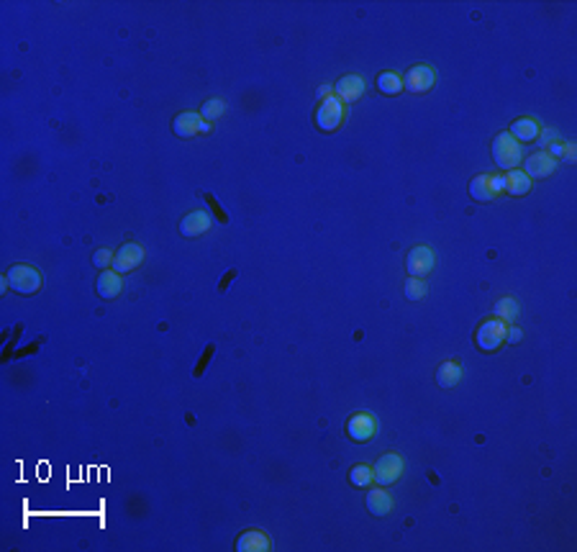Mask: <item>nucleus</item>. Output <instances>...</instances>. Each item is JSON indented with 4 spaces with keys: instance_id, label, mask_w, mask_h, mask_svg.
Wrapping results in <instances>:
<instances>
[{
    "instance_id": "1",
    "label": "nucleus",
    "mask_w": 577,
    "mask_h": 552,
    "mask_svg": "<svg viewBox=\"0 0 577 552\" xmlns=\"http://www.w3.org/2000/svg\"><path fill=\"white\" fill-rule=\"evenodd\" d=\"M508 324L503 319H485L474 332V344L480 347L482 352H498L500 347L506 344Z\"/></svg>"
},
{
    "instance_id": "2",
    "label": "nucleus",
    "mask_w": 577,
    "mask_h": 552,
    "mask_svg": "<svg viewBox=\"0 0 577 552\" xmlns=\"http://www.w3.org/2000/svg\"><path fill=\"white\" fill-rule=\"evenodd\" d=\"M493 160L500 170H516L524 160V149L508 131H503L493 139Z\"/></svg>"
},
{
    "instance_id": "3",
    "label": "nucleus",
    "mask_w": 577,
    "mask_h": 552,
    "mask_svg": "<svg viewBox=\"0 0 577 552\" xmlns=\"http://www.w3.org/2000/svg\"><path fill=\"white\" fill-rule=\"evenodd\" d=\"M6 277H8L11 290H16V293H21V295L36 293V290L41 288V282H44L41 272H38L36 267H31V265H13V267L6 272Z\"/></svg>"
},
{
    "instance_id": "4",
    "label": "nucleus",
    "mask_w": 577,
    "mask_h": 552,
    "mask_svg": "<svg viewBox=\"0 0 577 552\" xmlns=\"http://www.w3.org/2000/svg\"><path fill=\"white\" fill-rule=\"evenodd\" d=\"M341 121H344V103L336 96L323 98V101L318 103V108H316V126H318L321 131L331 134V131H336V128L341 126Z\"/></svg>"
},
{
    "instance_id": "5",
    "label": "nucleus",
    "mask_w": 577,
    "mask_h": 552,
    "mask_svg": "<svg viewBox=\"0 0 577 552\" xmlns=\"http://www.w3.org/2000/svg\"><path fill=\"white\" fill-rule=\"evenodd\" d=\"M403 468H405V462L397 452H385V455L375 462V468H372L375 483H378V486H393V483L403 475Z\"/></svg>"
},
{
    "instance_id": "6",
    "label": "nucleus",
    "mask_w": 577,
    "mask_h": 552,
    "mask_svg": "<svg viewBox=\"0 0 577 552\" xmlns=\"http://www.w3.org/2000/svg\"><path fill=\"white\" fill-rule=\"evenodd\" d=\"M172 131L180 139H190V136L198 134H211V123L203 121V116L198 111H182V113L175 116Z\"/></svg>"
},
{
    "instance_id": "7",
    "label": "nucleus",
    "mask_w": 577,
    "mask_h": 552,
    "mask_svg": "<svg viewBox=\"0 0 577 552\" xmlns=\"http://www.w3.org/2000/svg\"><path fill=\"white\" fill-rule=\"evenodd\" d=\"M436 265V255L431 247H413L405 257V270H408L410 277H426L434 270Z\"/></svg>"
},
{
    "instance_id": "8",
    "label": "nucleus",
    "mask_w": 577,
    "mask_h": 552,
    "mask_svg": "<svg viewBox=\"0 0 577 552\" xmlns=\"http://www.w3.org/2000/svg\"><path fill=\"white\" fill-rule=\"evenodd\" d=\"M346 434L352 436L354 442H370L372 436L378 434V419L372 414H365V411L352 414L346 419Z\"/></svg>"
},
{
    "instance_id": "9",
    "label": "nucleus",
    "mask_w": 577,
    "mask_h": 552,
    "mask_svg": "<svg viewBox=\"0 0 577 552\" xmlns=\"http://www.w3.org/2000/svg\"><path fill=\"white\" fill-rule=\"evenodd\" d=\"M144 260H147V252H144V247H141V244H136V242H126L121 250L115 252L113 270H115V272H121V275H126V272H131V270L139 267Z\"/></svg>"
},
{
    "instance_id": "10",
    "label": "nucleus",
    "mask_w": 577,
    "mask_h": 552,
    "mask_svg": "<svg viewBox=\"0 0 577 552\" xmlns=\"http://www.w3.org/2000/svg\"><path fill=\"white\" fill-rule=\"evenodd\" d=\"M436 85V70L429 64H413L403 77V88L410 93H429Z\"/></svg>"
},
{
    "instance_id": "11",
    "label": "nucleus",
    "mask_w": 577,
    "mask_h": 552,
    "mask_svg": "<svg viewBox=\"0 0 577 552\" xmlns=\"http://www.w3.org/2000/svg\"><path fill=\"white\" fill-rule=\"evenodd\" d=\"M333 96L339 98L341 103H357L359 98L365 96V80L352 72V75H344L339 83L333 85Z\"/></svg>"
},
{
    "instance_id": "12",
    "label": "nucleus",
    "mask_w": 577,
    "mask_h": 552,
    "mask_svg": "<svg viewBox=\"0 0 577 552\" xmlns=\"http://www.w3.org/2000/svg\"><path fill=\"white\" fill-rule=\"evenodd\" d=\"M557 170V160L554 157H549L546 152H536V154H529L524 162V173L529 175V178H536V180H544L549 178L551 173Z\"/></svg>"
},
{
    "instance_id": "13",
    "label": "nucleus",
    "mask_w": 577,
    "mask_h": 552,
    "mask_svg": "<svg viewBox=\"0 0 577 552\" xmlns=\"http://www.w3.org/2000/svg\"><path fill=\"white\" fill-rule=\"evenodd\" d=\"M211 224H213V218L208 211H192L180 221V234L190 239L200 237V234H205V231L211 229Z\"/></svg>"
},
{
    "instance_id": "14",
    "label": "nucleus",
    "mask_w": 577,
    "mask_h": 552,
    "mask_svg": "<svg viewBox=\"0 0 577 552\" xmlns=\"http://www.w3.org/2000/svg\"><path fill=\"white\" fill-rule=\"evenodd\" d=\"M121 288H123L121 272H115V270H100V275H98V282H95V290L100 298L113 301V298H118Z\"/></svg>"
},
{
    "instance_id": "15",
    "label": "nucleus",
    "mask_w": 577,
    "mask_h": 552,
    "mask_svg": "<svg viewBox=\"0 0 577 552\" xmlns=\"http://www.w3.org/2000/svg\"><path fill=\"white\" fill-rule=\"evenodd\" d=\"M272 550V539L259 529H249V532L239 534L236 539V552H269Z\"/></svg>"
},
{
    "instance_id": "16",
    "label": "nucleus",
    "mask_w": 577,
    "mask_h": 552,
    "mask_svg": "<svg viewBox=\"0 0 577 552\" xmlns=\"http://www.w3.org/2000/svg\"><path fill=\"white\" fill-rule=\"evenodd\" d=\"M539 131H541V126H539L536 118H529V116H524V118H516V121H513V126H511V131H508V134L519 141V144H529V141L539 139Z\"/></svg>"
},
{
    "instance_id": "17",
    "label": "nucleus",
    "mask_w": 577,
    "mask_h": 552,
    "mask_svg": "<svg viewBox=\"0 0 577 552\" xmlns=\"http://www.w3.org/2000/svg\"><path fill=\"white\" fill-rule=\"evenodd\" d=\"M393 506H395V501L385 491V486L372 488L370 494H367V508H370L372 516H388L393 511Z\"/></svg>"
},
{
    "instance_id": "18",
    "label": "nucleus",
    "mask_w": 577,
    "mask_h": 552,
    "mask_svg": "<svg viewBox=\"0 0 577 552\" xmlns=\"http://www.w3.org/2000/svg\"><path fill=\"white\" fill-rule=\"evenodd\" d=\"M462 378H464V372H462V365L457 359H447L436 370V383L442 388H454V385L462 383Z\"/></svg>"
},
{
    "instance_id": "19",
    "label": "nucleus",
    "mask_w": 577,
    "mask_h": 552,
    "mask_svg": "<svg viewBox=\"0 0 577 552\" xmlns=\"http://www.w3.org/2000/svg\"><path fill=\"white\" fill-rule=\"evenodd\" d=\"M506 178V193L508 195H516V198H521V195H526V193L531 190V178L524 173V170H508V175H503Z\"/></svg>"
},
{
    "instance_id": "20",
    "label": "nucleus",
    "mask_w": 577,
    "mask_h": 552,
    "mask_svg": "<svg viewBox=\"0 0 577 552\" xmlns=\"http://www.w3.org/2000/svg\"><path fill=\"white\" fill-rule=\"evenodd\" d=\"M469 195L480 203H490V200L498 195L493 188V175H477V178L469 183Z\"/></svg>"
},
{
    "instance_id": "21",
    "label": "nucleus",
    "mask_w": 577,
    "mask_h": 552,
    "mask_svg": "<svg viewBox=\"0 0 577 552\" xmlns=\"http://www.w3.org/2000/svg\"><path fill=\"white\" fill-rule=\"evenodd\" d=\"M378 90L383 96H400L403 93V77L393 70H385L378 75Z\"/></svg>"
},
{
    "instance_id": "22",
    "label": "nucleus",
    "mask_w": 577,
    "mask_h": 552,
    "mask_svg": "<svg viewBox=\"0 0 577 552\" xmlns=\"http://www.w3.org/2000/svg\"><path fill=\"white\" fill-rule=\"evenodd\" d=\"M519 314H521V306L513 295H503V298H498V303H495V316H498V319H503L506 324H516Z\"/></svg>"
},
{
    "instance_id": "23",
    "label": "nucleus",
    "mask_w": 577,
    "mask_h": 552,
    "mask_svg": "<svg viewBox=\"0 0 577 552\" xmlns=\"http://www.w3.org/2000/svg\"><path fill=\"white\" fill-rule=\"evenodd\" d=\"M349 483H352L354 488H367L375 483V473H372L370 465H354V468L349 470Z\"/></svg>"
},
{
    "instance_id": "24",
    "label": "nucleus",
    "mask_w": 577,
    "mask_h": 552,
    "mask_svg": "<svg viewBox=\"0 0 577 552\" xmlns=\"http://www.w3.org/2000/svg\"><path fill=\"white\" fill-rule=\"evenodd\" d=\"M200 116H203V121H216V118H221V116L226 113V101H221V98H211V101L203 103V108L198 111Z\"/></svg>"
},
{
    "instance_id": "25",
    "label": "nucleus",
    "mask_w": 577,
    "mask_h": 552,
    "mask_svg": "<svg viewBox=\"0 0 577 552\" xmlns=\"http://www.w3.org/2000/svg\"><path fill=\"white\" fill-rule=\"evenodd\" d=\"M426 290H429V285H426L421 277H408L403 285V293L408 301H421V298H426Z\"/></svg>"
},
{
    "instance_id": "26",
    "label": "nucleus",
    "mask_w": 577,
    "mask_h": 552,
    "mask_svg": "<svg viewBox=\"0 0 577 552\" xmlns=\"http://www.w3.org/2000/svg\"><path fill=\"white\" fill-rule=\"evenodd\" d=\"M113 257L115 255L110 250H98L95 255H93V265L100 270H108V267H113Z\"/></svg>"
},
{
    "instance_id": "27",
    "label": "nucleus",
    "mask_w": 577,
    "mask_h": 552,
    "mask_svg": "<svg viewBox=\"0 0 577 552\" xmlns=\"http://www.w3.org/2000/svg\"><path fill=\"white\" fill-rule=\"evenodd\" d=\"M554 139H559V134L554 131V128H541V131H539V139L536 141H539V147L546 149Z\"/></svg>"
},
{
    "instance_id": "28",
    "label": "nucleus",
    "mask_w": 577,
    "mask_h": 552,
    "mask_svg": "<svg viewBox=\"0 0 577 552\" xmlns=\"http://www.w3.org/2000/svg\"><path fill=\"white\" fill-rule=\"evenodd\" d=\"M559 160L570 162V165H575L577 162V147L575 144H570V141H564V149H562V157Z\"/></svg>"
},
{
    "instance_id": "29",
    "label": "nucleus",
    "mask_w": 577,
    "mask_h": 552,
    "mask_svg": "<svg viewBox=\"0 0 577 552\" xmlns=\"http://www.w3.org/2000/svg\"><path fill=\"white\" fill-rule=\"evenodd\" d=\"M562 149H564V141L562 139H554L546 149H541V152H546L549 157H554V160H559L562 157Z\"/></svg>"
},
{
    "instance_id": "30",
    "label": "nucleus",
    "mask_w": 577,
    "mask_h": 552,
    "mask_svg": "<svg viewBox=\"0 0 577 552\" xmlns=\"http://www.w3.org/2000/svg\"><path fill=\"white\" fill-rule=\"evenodd\" d=\"M521 339H524V332H521L516 324H511V327H508V334H506V342H511V344H519Z\"/></svg>"
},
{
    "instance_id": "31",
    "label": "nucleus",
    "mask_w": 577,
    "mask_h": 552,
    "mask_svg": "<svg viewBox=\"0 0 577 552\" xmlns=\"http://www.w3.org/2000/svg\"><path fill=\"white\" fill-rule=\"evenodd\" d=\"M211 354H213V344H208V347H205L203 357H200V365L195 367V378H200V375H203V367H205V362L211 359Z\"/></svg>"
},
{
    "instance_id": "32",
    "label": "nucleus",
    "mask_w": 577,
    "mask_h": 552,
    "mask_svg": "<svg viewBox=\"0 0 577 552\" xmlns=\"http://www.w3.org/2000/svg\"><path fill=\"white\" fill-rule=\"evenodd\" d=\"M493 188L495 193H506V178L503 175H493Z\"/></svg>"
},
{
    "instance_id": "33",
    "label": "nucleus",
    "mask_w": 577,
    "mask_h": 552,
    "mask_svg": "<svg viewBox=\"0 0 577 552\" xmlns=\"http://www.w3.org/2000/svg\"><path fill=\"white\" fill-rule=\"evenodd\" d=\"M318 96H321V101H323V98H328V96H331V88H328V85H323V88L318 90Z\"/></svg>"
}]
</instances>
